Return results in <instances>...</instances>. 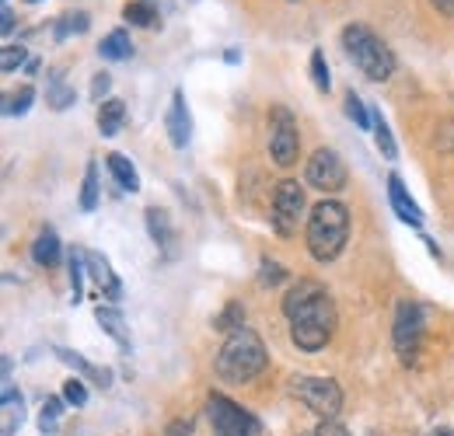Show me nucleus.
Wrapping results in <instances>:
<instances>
[{
  "label": "nucleus",
  "instance_id": "f257e3e1",
  "mask_svg": "<svg viewBox=\"0 0 454 436\" xmlns=\"http://www.w3.org/2000/svg\"><path fill=\"white\" fill-rule=\"evenodd\" d=\"M284 315L290 322V339L301 353H318L336 331V304L318 279H297L284 293Z\"/></svg>",
  "mask_w": 454,
  "mask_h": 436
},
{
  "label": "nucleus",
  "instance_id": "f03ea898",
  "mask_svg": "<svg viewBox=\"0 0 454 436\" xmlns=\"http://www.w3.org/2000/svg\"><path fill=\"white\" fill-rule=\"evenodd\" d=\"M266 363H270L266 342L259 339V331L241 325L227 331L224 346L217 353V378L227 384H248L266 370Z\"/></svg>",
  "mask_w": 454,
  "mask_h": 436
},
{
  "label": "nucleus",
  "instance_id": "7ed1b4c3",
  "mask_svg": "<svg viewBox=\"0 0 454 436\" xmlns=\"http://www.w3.org/2000/svg\"><path fill=\"white\" fill-rule=\"evenodd\" d=\"M304 237H308V252H311L315 262L340 259L342 248H346V237H349V210L336 199H322L308 214Z\"/></svg>",
  "mask_w": 454,
  "mask_h": 436
},
{
  "label": "nucleus",
  "instance_id": "20e7f679",
  "mask_svg": "<svg viewBox=\"0 0 454 436\" xmlns=\"http://www.w3.org/2000/svg\"><path fill=\"white\" fill-rule=\"evenodd\" d=\"M342 53L349 56V63L367 77V81H388L395 74V53L392 46L374 35L367 25H346L342 28Z\"/></svg>",
  "mask_w": 454,
  "mask_h": 436
},
{
  "label": "nucleus",
  "instance_id": "39448f33",
  "mask_svg": "<svg viewBox=\"0 0 454 436\" xmlns=\"http://www.w3.org/2000/svg\"><path fill=\"white\" fill-rule=\"evenodd\" d=\"M423 331H427V315L416 300H398L395 308V328H392V339H395V353L405 367H416L419 360V349H423Z\"/></svg>",
  "mask_w": 454,
  "mask_h": 436
},
{
  "label": "nucleus",
  "instance_id": "423d86ee",
  "mask_svg": "<svg viewBox=\"0 0 454 436\" xmlns=\"http://www.w3.org/2000/svg\"><path fill=\"white\" fill-rule=\"evenodd\" d=\"M290 394L318 419H336L342 409V391L333 378H294Z\"/></svg>",
  "mask_w": 454,
  "mask_h": 436
},
{
  "label": "nucleus",
  "instance_id": "0eeeda50",
  "mask_svg": "<svg viewBox=\"0 0 454 436\" xmlns=\"http://www.w3.org/2000/svg\"><path fill=\"white\" fill-rule=\"evenodd\" d=\"M301 154V133H297V119L294 112L277 105L270 112V158L280 164V167H290Z\"/></svg>",
  "mask_w": 454,
  "mask_h": 436
},
{
  "label": "nucleus",
  "instance_id": "6e6552de",
  "mask_svg": "<svg viewBox=\"0 0 454 436\" xmlns=\"http://www.w3.org/2000/svg\"><path fill=\"white\" fill-rule=\"evenodd\" d=\"M207 412H210V426H214V436H259V423L241 409L234 405L224 394H210L207 401Z\"/></svg>",
  "mask_w": 454,
  "mask_h": 436
},
{
  "label": "nucleus",
  "instance_id": "1a4fd4ad",
  "mask_svg": "<svg viewBox=\"0 0 454 436\" xmlns=\"http://www.w3.org/2000/svg\"><path fill=\"white\" fill-rule=\"evenodd\" d=\"M346 178H349V171H346V164H342V158L333 147H318V151L308 158L304 182H308L311 189H318V192H342V189H346Z\"/></svg>",
  "mask_w": 454,
  "mask_h": 436
},
{
  "label": "nucleus",
  "instance_id": "9d476101",
  "mask_svg": "<svg viewBox=\"0 0 454 436\" xmlns=\"http://www.w3.org/2000/svg\"><path fill=\"white\" fill-rule=\"evenodd\" d=\"M273 227L290 237V234H297V227H301V220H304V185L301 182H294V178H284L280 185H277V192H273Z\"/></svg>",
  "mask_w": 454,
  "mask_h": 436
},
{
  "label": "nucleus",
  "instance_id": "9b49d317",
  "mask_svg": "<svg viewBox=\"0 0 454 436\" xmlns=\"http://www.w3.org/2000/svg\"><path fill=\"white\" fill-rule=\"evenodd\" d=\"M144 220H147V234H151L154 248H158L165 259H175V255H178V237H175V227H171L168 210H161V206H147V210H144Z\"/></svg>",
  "mask_w": 454,
  "mask_h": 436
},
{
  "label": "nucleus",
  "instance_id": "f8f14e48",
  "mask_svg": "<svg viewBox=\"0 0 454 436\" xmlns=\"http://www.w3.org/2000/svg\"><path fill=\"white\" fill-rule=\"evenodd\" d=\"M165 129H168L171 144H175L178 151L189 147V140H192V115H189V105H185V95H182V91L171 95L168 115H165Z\"/></svg>",
  "mask_w": 454,
  "mask_h": 436
},
{
  "label": "nucleus",
  "instance_id": "ddd939ff",
  "mask_svg": "<svg viewBox=\"0 0 454 436\" xmlns=\"http://www.w3.org/2000/svg\"><path fill=\"white\" fill-rule=\"evenodd\" d=\"M84 266H88V276L95 279V286H98L102 297L122 300V283H119V276L113 273V266H109L106 255H98V252H84Z\"/></svg>",
  "mask_w": 454,
  "mask_h": 436
},
{
  "label": "nucleus",
  "instance_id": "4468645a",
  "mask_svg": "<svg viewBox=\"0 0 454 436\" xmlns=\"http://www.w3.org/2000/svg\"><path fill=\"white\" fill-rule=\"evenodd\" d=\"M388 199H392V210L398 214V220H405L409 227H419V223H423V210H419L416 199L405 192V185H402L398 175H388Z\"/></svg>",
  "mask_w": 454,
  "mask_h": 436
},
{
  "label": "nucleus",
  "instance_id": "2eb2a0df",
  "mask_svg": "<svg viewBox=\"0 0 454 436\" xmlns=\"http://www.w3.org/2000/svg\"><path fill=\"white\" fill-rule=\"evenodd\" d=\"M32 262L43 266V269H50V266H57L59 262V237L53 227L39 230V237L32 241Z\"/></svg>",
  "mask_w": 454,
  "mask_h": 436
},
{
  "label": "nucleus",
  "instance_id": "dca6fc26",
  "mask_svg": "<svg viewBox=\"0 0 454 436\" xmlns=\"http://www.w3.org/2000/svg\"><path fill=\"white\" fill-rule=\"evenodd\" d=\"M122 18L137 28H158L161 18H158V0H129L122 7Z\"/></svg>",
  "mask_w": 454,
  "mask_h": 436
},
{
  "label": "nucleus",
  "instance_id": "f3484780",
  "mask_svg": "<svg viewBox=\"0 0 454 436\" xmlns=\"http://www.w3.org/2000/svg\"><path fill=\"white\" fill-rule=\"evenodd\" d=\"M106 164H109V175H113L115 185H119L122 192H140V175H137V167L129 164V158H122V154H109Z\"/></svg>",
  "mask_w": 454,
  "mask_h": 436
},
{
  "label": "nucleus",
  "instance_id": "a211bd4d",
  "mask_svg": "<svg viewBox=\"0 0 454 436\" xmlns=\"http://www.w3.org/2000/svg\"><path fill=\"white\" fill-rule=\"evenodd\" d=\"M98 56H102V59H109V63H122V59H129V56H133L129 32H126V28L109 32V35L102 39V46H98Z\"/></svg>",
  "mask_w": 454,
  "mask_h": 436
},
{
  "label": "nucleus",
  "instance_id": "6ab92c4d",
  "mask_svg": "<svg viewBox=\"0 0 454 436\" xmlns=\"http://www.w3.org/2000/svg\"><path fill=\"white\" fill-rule=\"evenodd\" d=\"M122 126H126V105L119 98H106L98 105V133L102 136H115Z\"/></svg>",
  "mask_w": 454,
  "mask_h": 436
},
{
  "label": "nucleus",
  "instance_id": "aec40b11",
  "mask_svg": "<svg viewBox=\"0 0 454 436\" xmlns=\"http://www.w3.org/2000/svg\"><path fill=\"white\" fill-rule=\"evenodd\" d=\"M95 318H98V325H102L106 335H113L122 349H129V331H126V322H122V315H119L115 308L98 304V308H95Z\"/></svg>",
  "mask_w": 454,
  "mask_h": 436
},
{
  "label": "nucleus",
  "instance_id": "412c9836",
  "mask_svg": "<svg viewBox=\"0 0 454 436\" xmlns=\"http://www.w3.org/2000/svg\"><path fill=\"white\" fill-rule=\"evenodd\" d=\"M46 102L53 105L57 112L70 109L74 102H77V95H74V88L67 84V77H63V70H53L50 74V88H46Z\"/></svg>",
  "mask_w": 454,
  "mask_h": 436
},
{
  "label": "nucleus",
  "instance_id": "4be33fe9",
  "mask_svg": "<svg viewBox=\"0 0 454 436\" xmlns=\"http://www.w3.org/2000/svg\"><path fill=\"white\" fill-rule=\"evenodd\" d=\"M91 28V18H88V11H70V14H63L57 21V28H53V39L63 43V39H70V35H84Z\"/></svg>",
  "mask_w": 454,
  "mask_h": 436
},
{
  "label": "nucleus",
  "instance_id": "5701e85b",
  "mask_svg": "<svg viewBox=\"0 0 454 436\" xmlns=\"http://www.w3.org/2000/svg\"><path fill=\"white\" fill-rule=\"evenodd\" d=\"M21 426V394L4 384V436H14V430Z\"/></svg>",
  "mask_w": 454,
  "mask_h": 436
},
{
  "label": "nucleus",
  "instance_id": "b1692460",
  "mask_svg": "<svg viewBox=\"0 0 454 436\" xmlns=\"http://www.w3.org/2000/svg\"><path fill=\"white\" fill-rule=\"evenodd\" d=\"M371 115H374V144H378L381 158H385V161H395L398 144H395V136H392V129H388V122H385V115H381V112H371Z\"/></svg>",
  "mask_w": 454,
  "mask_h": 436
},
{
  "label": "nucleus",
  "instance_id": "393cba45",
  "mask_svg": "<svg viewBox=\"0 0 454 436\" xmlns=\"http://www.w3.org/2000/svg\"><path fill=\"white\" fill-rule=\"evenodd\" d=\"M57 356L67 363V367H74V370H81L84 378H91L95 384H102V387H109V370H98V367H91L88 360H81L77 353H70V349H57Z\"/></svg>",
  "mask_w": 454,
  "mask_h": 436
},
{
  "label": "nucleus",
  "instance_id": "a878e982",
  "mask_svg": "<svg viewBox=\"0 0 454 436\" xmlns=\"http://www.w3.org/2000/svg\"><path fill=\"white\" fill-rule=\"evenodd\" d=\"M67 266H70V293H74V304H77V300L84 297V273H88V266H84V252L74 248L70 259H67Z\"/></svg>",
  "mask_w": 454,
  "mask_h": 436
},
{
  "label": "nucleus",
  "instance_id": "bb28decb",
  "mask_svg": "<svg viewBox=\"0 0 454 436\" xmlns=\"http://www.w3.org/2000/svg\"><path fill=\"white\" fill-rule=\"evenodd\" d=\"M98 206V164L91 161L84 171V189H81V210L91 214Z\"/></svg>",
  "mask_w": 454,
  "mask_h": 436
},
{
  "label": "nucleus",
  "instance_id": "cd10ccee",
  "mask_svg": "<svg viewBox=\"0 0 454 436\" xmlns=\"http://www.w3.org/2000/svg\"><path fill=\"white\" fill-rule=\"evenodd\" d=\"M346 115L356 122V129H374V115L367 112L356 91H346Z\"/></svg>",
  "mask_w": 454,
  "mask_h": 436
},
{
  "label": "nucleus",
  "instance_id": "c85d7f7f",
  "mask_svg": "<svg viewBox=\"0 0 454 436\" xmlns=\"http://www.w3.org/2000/svg\"><path fill=\"white\" fill-rule=\"evenodd\" d=\"M241 325H245V308H241L238 300H231L224 311L214 318V328H217V331H234V328H241Z\"/></svg>",
  "mask_w": 454,
  "mask_h": 436
},
{
  "label": "nucleus",
  "instance_id": "c756f323",
  "mask_svg": "<svg viewBox=\"0 0 454 436\" xmlns=\"http://www.w3.org/2000/svg\"><path fill=\"white\" fill-rule=\"evenodd\" d=\"M59 416H63V398H46L43 401V416H39V430L43 433H57Z\"/></svg>",
  "mask_w": 454,
  "mask_h": 436
},
{
  "label": "nucleus",
  "instance_id": "7c9ffc66",
  "mask_svg": "<svg viewBox=\"0 0 454 436\" xmlns=\"http://www.w3.org/2000/svg\"><path fill=\"white\" fill-rule=\"evenodd\" d=\"M32 102H35V88H32V84H25L21 91H14V95L7 98L4 112H7V115H25V112L32 109Z\"/></svg>",
  "mask_w": 454,
  "mask_h": 436
},
{
  "label": "nucleus",
  "instance_id": "2f4dec72",
  "mask_svg": "<svg viewBox=\"0 0 454 436\" xmlns=\"http://www.w3.org/2000/svg\"><path fill=\"white\" fill-rule=\"evenodd\" d=\"M311 81H315V88H318V91H329V88H333L329 63H325V53H322V50H315V53H311Z\"/></svg>",
  "mask_w": 454,
  "mask_h": 436
},
{
  "label": "nucleus",
  "instance_id": "473e14b6",
  "mask_svg": "<svg viewBox=\"0 0 454 436\" xmlns=\"http://www.w3.org/2000/svg\"><path fill=\"white\" fill-rule=\"evenodd\" d=\"M21 63H28L25 46H4V56H0V70H4V74H14Z\"/></svg>",
  "mask_w": 454,
  "mask_h": 436
},
{
  "label": "nucleus",
  "instance_id": "72a5a7b5",
  "mask_svg": "<svg viewBox=\"0 0 454 436\" xmlns=\"http://www.w3.org/2000/svg\"><path fill=\"white\" fill-rule=\"evenodd\" d=\"M259 279L266 283V286H280L286 279V269L280 266V262H273V259H262V273H259Z\"/></svg>",
  "mask_w": 454,
  "mask_h": 436
},
{
  "label": "nucleus",
  "instance_id": "f704fd0d",
  "mask_svg": "<svg viewBox=\"0 0 454 436\" xmlns=\"http://www.w3.org/2000/svg\"><path fill=\"white\" fill-rule=\"evenodd\" d=\"M304 436H349V430L340 426L336 419H318V423H315Z\"/></svg>",
  "mask_w": 454,
  "mask_h": 436
},
{
  "label": "nucleus",
  "instance_id": "c9c22d12",
  "mask_svg": "<svg viewBox=\"0 0 454 436\" xmlns=\"http://www.w3.org/2000/svg\"><path fill=\"white\" fill-rule=\"evenodd\" d=\"M63 398H67L70 405H77V409H81V405L88 401V387L77 381V378H70V381L63 384Z\"/></svg>",
  "mask_w": 454,
  "mask_h": 436
},
{
  "label": "nucleus",
  "instance_id": "e433bc0d",
  "mask_svg": "<svg viewBox=\"0 0 454 436\" xmlns=\"http://www.w3.org/2000/svg\"><path fill=\"white\" fill-rule=\"evenodd\" d=\"M109 88H113V77H109V74H95V81H91V98L102 105L106 95H109Z\"/></svg>",
  "mask_w": 454,
  "mask_h": 436
},
{
  "label": "nucleus",
  "instance_id": "4c0bfd02",
  "mask_svg": "<svg viewBox=\"0 0 454 436\" xmlns=\"http://www.w3.org/2000/svg\"><path fill=\"white\" fill-rule=\"evenodd\" d=\"M0 18H4V21H0V32H4V35H11V32H14V11H11V7H4V11H0Z\"/></svg>",
  "mask_w": 454,
  "mask_h": 436
},
{
  "label": "nucleus",
  "instance_id": "58836bf2",
  "mask_svg": "<svg viewBox=\"0 0 454 436\" xmlns=\"http://www.w3.org/2000/svg\"><path fill=\"white\" fill-rule=\"evenodd\" d=\"M430 4H434V7H437L444 18H454V0H430Z\"/></svg>",
  "mask_w": 454,
  "mask_h": 436
},
{
  "label": "nucleus",
  "instance_id": "ea45409f",
  "mask_svg": "<svg viewBox=\"0 0 454 436\" xmlns=\"http://www.w3.org/2000/svg\"><path fill=\"white\" fill-rule=\"evenodd\" d=\"M168 436H192V426L189 423H171Z\"/></svg>",
  "mask_w": 454,
  "mask_h": 436
},
{
  "label": "nucleus",
  "instance_id": "a19ab883",
  "mask_svg": "<svg viewBox=\"0 0 454 436\" xmlns=\"http://www.w3.org/2000/svg\"><path fill=\"white\" fill-rule=\"evenodd\" d=\"M224 59H227V63H241V53H238V50H227Z\"/></svg>",
  "mask_w": 454,
  "mask_h": 436
},
{
  "label": "nucleus",
  "instance_id": "79ce46f5",
  "mask_svg": "<svg viewBox=\"0 0 454 436\" xmlns=\"http://www.w3.org/2000/svg\"><path fill=\"white\" fill-rule=\"evenodd\" d=\"M25 74H39V59H28L25 63Z\"/></svg>",
  "mask_w": 454,
  "mask_h": 436
},
{
  "label": "nucleus",
  "instance_id": "37998d69",
  "mask_svg": "<svg viewBox=\"0 0 454 436\" xmlns=\"http://www.w3.org/2000/svg\"><path fill=\"white\" fill-rule=\"evenodd\" d=\"M427 436H454V433L448 430V426H441V430H434V433H427Z\"/></svg>",
  "mask_w": 454,
  "mask_h": 436
},
{
  "label": "nucleus",
  "instance_id": "c03bdc74",
  "mask_svg": "<svg viewBox=\"0 0 454 436\" xmlns=\"http://www.w3.org/2000/svg\"><path fill=\"white\" fill-rule=\"evenodd\" d=\"M28 4H39V0H28Z\"/></svg>",
  "mask_w": 454,
  "mask_h": 436
}]
</instances>
